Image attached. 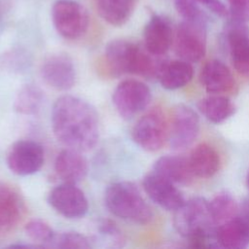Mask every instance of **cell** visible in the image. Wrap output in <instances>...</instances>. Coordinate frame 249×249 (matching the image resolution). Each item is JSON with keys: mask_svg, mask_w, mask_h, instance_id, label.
I'll list each match as a JSON object with an SVG mask.
<instances>
[{"mask_svg": "<svg viewBox=\"0 0 249 249\" xmlns=\"http://www.w3.org/2000/svg\"><path fill=\"white\" fill-rule=\"evenodd\" d=\"M52 126L56 139L67 148L86 152L99 139V123L95 109L72 95L55 100L52 110Z\"/></svg>", "mask_w": 249, "mask_h": 249, "instance_id": "6da1fadb", "label": "cell"}, {"mask_svg": "<svg viewBox=\"0 0 249 249\" xmlns=\"http://www.w3.org/2000/svg\"><path fill=\"white\" fill-rule=\"evenodd\" d=\"M173 225L193 247H219L217 225L212 219L208 201L203 197L184 201L174 211Z\"/></svg>", "mask_w": 249, "mask_h": 249, "instance_id": "7a4b0ae2", "label": "cell"}, {"mask_svg": "<svg viewBox=\"0 0 249 249\" xmlns=\"http://www.w3.org/2000/svg\"><path fill=\"white\" fill-rule=\"evenodd\" d=\"M146 49L124 39L110 41L105 47V61L112 74H134L150 79L157 77V63Z\"/></svg>", "mask_w": 249, "mask_h": 249, "instance_id": "3957f363", "label": "cell"}, {"mask_svg": "<svg viewBox=\"0 0 249 249\" xmlns=\"http://www.w3.org/2000/svg\"><path fill=\"white\" fill-rule=\"evenodd\" d=\"M104 202L110 213L127 222L145 225L153 218L151 207L132 182L119 181L109 185Z\"/></svg>", "mask_w": 249, "mask_h": 249, "instance_id": "277c9868", "label": "cell"}, {"mask_svg": "<svg viewBox=\"0 0 249 249\" xmlns=\"http://www.w3.org/2000/svg\"><path fill=\"white\" fill-rule=\"evenodd\" d=\"M54 28L63 38L75 40L88 30L89 18L85 7L73 0H57L52 8Z\"/></svg>", "mask_w": 249, "mask_h": 249, "instance_id": "5b68a950", "label": "cell"}, {"mask_svg": "<svg viewBox=\"0 0 249 249\" xmlns=\"http://www.w3.org/2000/svg\"><path fill=\"white\" fill-rule=\"evenodd\" d=\"M168 123L160 108L143 115L133 125L131 136L136 145L148 152L159 151L167 141Z\"/></svg>", "mask_w": 249, "mask_h": 249, "instance_id": "8992f818", "label": "cell"}, {"mask_svg": "<svg viewBox=\"0 0 249 249\" xmlns=\"http://www.w3.org/2000/svg\"><path fill=\"white\" fill-rule=\"evenodd\" d=\"M151 97V90L146 84L127 79L116 87L112 101L119 115L124 120H130L147 108Z\"/></svg>", "mask_w": 249, "mask_h": 249, "instance_id": "52a82bcc", "label": "cell"}, {"mask_svg": "<svg viewBox=\"0 0 249 249\" xmlns=\"http://www.w3.org/2000/svg\"><path fill=\"white\" fill-rule=\"evenodd\" d=\"M174 50L183 60L189 62L200 60L206 51L205 22L184 19L175 33Z\"/></svg>", "mask_w": 249, "mask_h": 249, "instance_id": "ba28073f", "label": "cell"}, {"mask_svg": "<svg viewBox=\"0 0 249 249\" xmlns=\"http://www.w3.org/2000/svg\"><path fill=\"white\" fill-rule=\"evenodd\" d=\"M199 132V119L189 106L177 105L168 124L167 141L173 150H184L190 147Z\"/></svg>", "mask_w": 249, "mask_h": 249, "instance_id": "9c48e42d", "label": "cell"}, {"mask_svg": "<svg viewBox=\"0 0 249 249\" xmlns=\"http://www.w3.org/2000/svg\"><path fill=\"white\" fill-rule=\"evenodd\" d=\"M43 147L32 140H18L10 148L6 162L16 175L27 176L38 172L44 164Z\"/></svg>", "mask_w": 249, "mask_h": 249, "instance_id": "30bf717a", "label": "cell"}, {"mask_svg": "<svg viewBox=\"0 0 249 249\" xmlns=\"http://www.w3.org/2000/svg\"><path fill=\"white\" fill-rule=\"evenodd\" d=\"M48 202L67 219H80L89 210V201L84 192L72 183L64 182L53 188L49 194Z\"/></svg>", "mask_w": 249, "mask_h": 249, "instance_id": "8fae6325", "label": "cell"}, {"mask_svg": "<svg viewBox=\"0 0 249 249\" xmlns=\"http://www.w3.org/2000/svg\"><path fill=\"white\" fill-rule=\"evenodd\" d=\"M41 77L51 88L57 90H68L76 81V70L72 59L66 54L49 56L41 66Z\"/></svg>", "mask_w": 249, "mask_h": 249, "instance_id": "7c38bea8", "label": "cell"}, {"mask_svg": "<svg viewBox=\"0 0 249 249\" xmlns=\"http://www.w3.org/2000/svg\"><path fill=\"white\" fill-rule=\"evenodd\" d=\"M142 185L147 196L165 210L175 211L185 201L174 183L154 171L144 177Z\"/></svg>", "mask_w": 249, "mask_h": 249, "instance_id": "4fadbf2b", "label": "cell"}, {"mask_svg": "<svg viewBox=\"0 0 249 249\" xmlns=\"http://www.w3.org/2000/svg\"><path fill=\"white\" fill-rule=\"evenodd\" d=\"M225 39L234 68L249 75V30L245 23L231 20L226 27Z\"/></svg>", "mask_w": 249, "mask_h": 249, "instance_id": "5bb4252c", "label": "cell"}, {"mask_svg": "<svg viewBox=\"0 0 249 249\" xmlns=\"http://www.w3.org/2000/svg\"><path fill=\"white\" fill-rule=\"evenodd\" d=\"M23 210V200L18 191L0 182V235L9 233L17 227Z\"/></svg>", "mask_w": 249, "mask_h": 249, "instance_id": "9a60e30c", "label": "cell"}, {"mask_svg": "<svg viewBox=\"0 0 249 249\" xmlns=\"http://www.w3.org/2000/svg\"><path fill=\"white\" fill-rule=\"evenodd\" d=\"M145 49L153 55L165 53L173 41V34L170 22L160 15H154L147 22L144 32Z\"/></svg>", "mask_w": 249, "mask_h": 249, "instance_id": "2e32d148", "label": "cell"}, {"mask_svg": "<svg viewBox=\"0 0 249 249\" xmlns=\"http://www.w3.org/2000/svg\"><path fill=\"white\" fill-rule=\"evenodd\" d=\"M54 170L64 182L76 184L87 176L88 162L80 151L67 148L57 154L54 160Z\"/></svg>", "mask_w": 249, "mask_h": 249, "instance_id": "e0dca14e", "label": "cell"}, {"mask_svg": "<svg viewBox=\"0 0 249 249\" xmlns=\"http://www.w3.org/2000/svg\"><path fill=\"white\" fill-rule=\"evenodd\" d=\"M199 80L208 92L215 94L231 91L235 85L231 71L225 63L217 59L209 60L203 65Z\"/></svg>", "mask_w": 249, "mask_h": 249, "instance_id": "ac0fdd59", "label": "cell"}, {"mask_svg": "<svg viewBox=\"0 0 249 249\" xmlns=\"http://www.w3.org/2000/svg\"><path fill=\"white\" fill-rule=\"evenodd\" d=\"M153 171L168 179L172 183L187 185L195 177L188 158L181 156H163L156 160Z\"/></svg>", "mask_w": 249, "mask_h": 249, "instance_id": "d6986e66", "label": "cell"}, {"mask_svg": "<svg viewBox=\"0 0 249 249\" xmlns=\"http://www.w3.org/2000/svg\"><path fill=\"white\" fill-rule=\"evenodd\" d=\"M194 70L191 62L180 59L161 62L157 78L165 89H177L186 86L193 78Z\"/></svg>", "mask_w": 249, "mask_h": 249, "instance_id": "ffe728a7", "label": "cell"}, {"mask_svg": "<svg viewBox=\"0 0 249 249\" xmlns=\"http://www.w3.org/2000/svg\"><path fill=\"white\" fill-rule=\"evenodd\" d=\"M190 167L196 177L208 178L219 169L220 157L217 151L206 143L196 146L188 157Z\"/></svg>", "mask_w": 249, "mask_h": 249, "instance_id": "44dd1931", "label": "cell"}, {"mask_svg": "<svg viewBox=\"0 0 249 249\" xmlns=\"http://www.w3.org/2000/svg\"><path fill=\"white\" fill-rule=\"evenodd\" d=\"M216 235L219 247L242 249L249 245V227L236 216L219 225Z\"/></svg>", "mask_w": 249, "mask_h": 249, "instance_id": "7402d4cb", "label": "cell"}, {"mask_svg": "<svg viewBox=\"0 0 249 249\" xmlns=\"http://www.w3.org/2000/svg\"><path fill=\"white\" fill-rule=\"evenodd\" d=\"M98 15L108 23L121 26L131 17L136 0H93Z\"/></svg>", "mask_w": 249, "mask_h": 249, "instance_id": "603a6c76", "label": "cell"}, {"mask_svg": "<svg viewBox=\"0 0 249 249\" xmlns=\"http://www.w3.org/2000/svg\"><path fill=\"white\" fill-rule=\"evenodd\" d=\"M199 112L211 123L220 124L235 112V106L224 95H210L197 102Z\"/></svg>", "mask_w": 249, "mask_h": 249, "instance_id": "cb8c5ba5", "label": "cell"}, {"mask_svg": "<svg viewBox=\"0 0 249 249\" xmlns=\"http://www.w3.org/2000/svg\"><path fill=\"white\" fill-rule=\"evenodd\" d=\"M45 101L44 91L36 85L23 86L16 96L14 108L22 115H36Z\"/></svg>", "mask_w": 249, "mask_h": 249, "instance_id": "d4e9b609", "label": "cell"}, {"mask_svg": "<svg viewBox=\"0 0 249 249\" xmlns=\"http://www.w3.org/2000/svg\"><path fill=\"white\" fill-rule=\"evenodd\" d=\"M208 204L212 219L216 225H221L237 215L238 204L234 197L227 192L217 194L208 201Z\"/></svg>", "mask_w": 249, "mask_h": 249, "instance_id": "484cf974", "label": "cell"}, {"mask_svg": "<svg viewBox=\"0 0 249 249\" xmlns=\"http://www.w3.org/2000/svg\"><path fill=\"white\" fill-rule=\"evenodd\" d=\"M91 247L93 243L109 248L123 247L124 244V235L119 227L111 220H100L96 225L95 234L89 237Z\"/></svg>", "mask_w": 249, "mask_h": 249, "instance_id": "4316f807", "label": "cell"}, {"mask_svg": "<svg viewBox=\"0 0 249 249\" xmlns=\"http://www.w3.org/2000/svg\"><path fill=\"white\" fill-rule=\"evenodd\" d=\"M48 247L62 249H87L90 248L89 238L77 231H63L56 233Z\"/></svg>", "mask_w": 249, "mask_h": 249, "instance_id": "83f0119b", "label": "cell"}, {"mask_svg": "<svg viewBox=\"0 0 249 249\" xmlns=\"http://www.w3.org/2000/svg\"><path fill=\"white\" fill-rule=\"evenodd\" d=\"M24 231L31 240L40 243L41 247H48L55 235L48 223L38 219L29 221L24 227Z\"/></svg>", "mask_w": 249, "mask_h": 249, "instance_id": "f1b7e54d", "label": "cell"}, {"mask_svg": "<svg viewBox=\"0 0 249 249\" xmlns=\"http://www.w3.org/2000/svg\"><path fill=\"white\" fill-rule=\"evenodd\" d=\"M178 14L186 20L206 21V16L198 7L196 0H174Z\"/></svg>", "mask_w": 249, "mask_h": 249, "instance_id": "f546056e", "label": "cell"}, {"mask_svg": "<svg viewBox=\"0 0 249 249\" xmlns=\"http://www.w3.org/2000/svg\"><path fill=\"white\" fill-rule=\"evenodd\" d=\"M228 2L231 20L241 23L249 21V0H228Z\"/></svg>", "mask_w": 249, "mask_h": 249, "instance_id": "4dcf8cb0", "label": "cell"}, {"mask_svg": "<svg viewBox=\"0 0 249 249\" xmlns=\"http://www.w3.org/2000/svg\"><path fill=\"white\" fill-rule=\"evenodd\" d=\"M196 1L203 5L209 11H211L213 14L219 17H222V18L229 17V10L221 0H196Z\"/></svg>", "mask_w": 249, "mask_h": 249, "instance_id": "1f68e13d", "label": "cell"}, {"mask_svg": "<svg viewBox=\"0 0 249 249\" xmlns=\"http://www.w3.org/2000/svg\"><path fill=\"white\" fill-rule=\"evenodd\" d=\"M236 217H238L246 226L249 227V197L244 198L240 205H238Z\"/></svg>", "mask_w": 249, "mask_h": 249, "instance_id": "d6a6232c", "label": "cell"}, {"mask_svg": "<svg viewBox=\"0 0 249 249\" xmlns=\"http://www.w3.org/2000/svg\"><path fill=\"white\" fill-rule=\"evenodd\" d=\"M246 184H247V188H248V190H249V170H248L247 177H246Z\"/></svg>", "mask_w": 249, "mask_h": 249, "instance_id": "836d02e7", "label": "cell"}]
</instances>
